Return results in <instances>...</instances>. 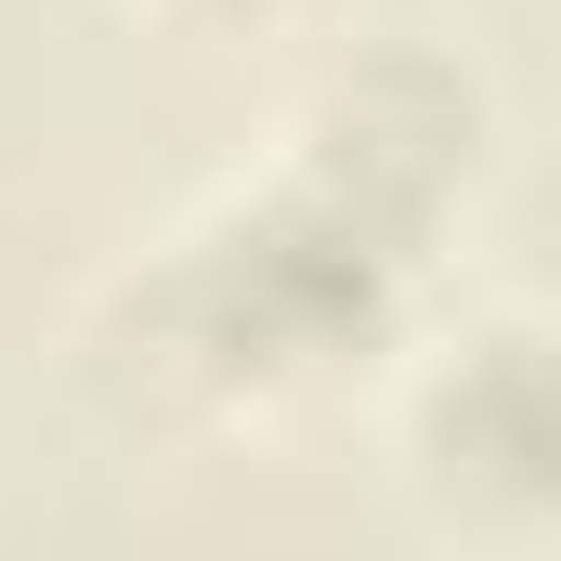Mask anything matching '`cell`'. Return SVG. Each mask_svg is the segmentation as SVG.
I'll use <instances>...</instances> for the list:
<instances>
[{"label":"cell","instance_id":"2","mask_svg":"<svg viewBox=\"0 0 561 561\" xmlns=\"http://www.w3.org/2000/svg\"><path fill=\"white\" fill-rule=\"evenodd\" d=\"M157 13H236V0H157Z\"/></svg>","mask_w":561,"mask_h":561},{"label":"cell","instance_id":"1","mask_svg":"<svg viewBox=\"0 0 561 561\" xmlns=\"http://www.w3.org/2000/svg\"><path fill=\"white\" fill-rule=\"evenodd\" d=\"M549 444H561V419H549V366H536L523 327L470 340L457 379L431 392V419H419L431 483H470V496H496V510H536V496H549Z\"/></svg>","mask_w":561,"mask_h":561}]
</instances>
